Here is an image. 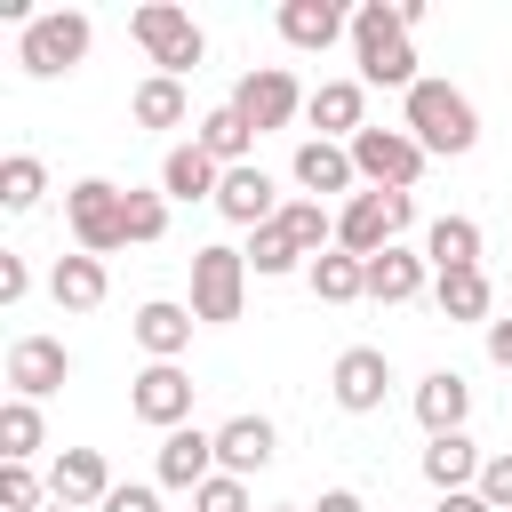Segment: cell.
I'll list each match as a JSON object with an SVG mask.
<instances>
[{
  "mask_svg": "<svg viewBox=\"0 0 512 512\" xmlns=\"http://www.w3.org/2000/svg\"><path fill=\"white\" fill-rule=\"evenodd\" d=\"M352 56H360V88H416V48H408V16L400 0H360L352 8Z\"/></svg>",
  "mask_w": 512,
  "mask_h": 512,
  "instance_id": "cell-1",
  "label": "cell"
},
{
  "mask_svg": "<svg viewBox=\"0 0 512 512\" xmlns=\"http://www.w3.org/2000/svg\"><path fill=\"white\" fill-rule=\"evenodd\" d=\"M400 128H408L432 160H464V152L480 144V112H472V96L448 88V80H416L408 104H400Z\"/></svg>",
  "mask_w": 512,
  "mask_h": 512,
  "instance_id": "cell-2",
  "label": "cell"
},
{
  "mask_svg": "<svg viewBox=\"0 0 512 512\" xmlns=\"http://www.w3.org/2000/svg\"><path fill=\"white\" fill-rule=\"evenodd\" d=\"M88 40H96V24H88L80 8H48V16H32V24H24L16 64H24L32 80H64V72H80V64H88Z\"/></svg>",
  "mask_w": 512,
  "mask_h": 512,
  "instance_id": "cell-3",
  "label": "cell"
},
{
  "mask_svg": "<svg viewBox=\"0 0 512 512\" xmlns=\"http://www.w3.org/2000/svg\"><path fill=\"white\" fill-rule=\"evenodd\" d=\"M128 32L144 40V56L168 72V80H184V72H200V56H208V32L176 8V0H144L136 16H128Z\"/></svg>",
  "mask_w": 512,
  "mask_h": 512,
  "instance_id": "cell-4",
  "label": "cell"
},
{
  "mask_svg": "<svg viewBox=\"0 0 512 512\" xmlns=\"http://www.w3.org/2000/svg\"><path fill=\"white\" fill-rule=\"evenodd\" d=\"M64 224H72L80 256H112V248H128V192L104 176H80L64 192Z\"/></svg>",
  "mask_w": 512,
  "mask_h": 512,
  "instance_id": "cell-5",
  "label": "cell"
},
{
  "mask_svg": "<svg viewBox=\"0 0 512 512\" xmlns=\"http://www.w3.org/2000/svg\"><path fill=\"white\" fill-rule=\"evenodd\" d=\"M408 216H416V200H408V192H352V200H344V216H336V248L368 264V256H384V248H400Z\"/></svg>",
  "mask_w": 512,
  "mask_h": 512,
  "instance_id": "cell-6",
  "label": "cell"
},
{
  "mask_svg": "<svg viewBox=\"0 0 512 512\" xmlns=\"http://www.w3.org/2000/svg\"><path fill=\"white\" fill-rule=\"evenodd\" d=\"M240 304H248V248H224V240L192 248V320L224 328L240 320Z\"/></svg>",
  "mask_w": 512,
  "mask_h": 512,
  "instance_id": "cell-7",
  "label": "cell"
},
{
  "mask_svg": "<svg viewBox=\"0 0 512 512\" xmlns=\"http://www.w3.org/2000/svg\"><path fill=\"white\" fill-rule=\"evenodd\" d=\"M424 144L408 136V128H360L352 136V168H360V184L368 192H408L416 176H424Z\"/></svg>",
  "mask_w": 512,
  "mask_h": 512,
  "instance_id": "cell-8",
  "label": "cell"
},
{
  "mask_svg": "<svg viewBox=\"0 0 512 512\" xmlns=\"http://www.w3.org/2000/svg\"><path fill=\"white\" fill-rule=\"evenodd\" d=\"M312 96L296 88V72L288 64H256V72H240V88H232V112L256 128V136H272V128H288L296 112H304Z\"/></svg>",
  "mask_w": 512,
  "mask_h": 512,
  "instance_id": "cell-9",
  "label": "cell"
},
{
  "mask_svg": "<svg viewBox=\"0 0 512 512\" xmlns=\"http://www.w3.org/2000/svg\"><path fill=\"white\" fill-rule=\"evenodd\" d=\"M328 392H336V408H344V416H376V408H384V392H392V360H384L376 344H352V352H336Z\"/></svg>",
  "mask_w": 512,
  "mask_h": 512,
  "instance_id": "cell-10",
  "label": "cell"
},
{
  "mask_svg": "<svg viewBox=\"0 0 512 512\" xmlns=\"http://www.w3.org/2000/svg\"><path fill=\"white\" fill-rule=\"evenodd\" d=\"M192 392H200V384H192V376H184L176 360H152V368H144V376L128 384V408H136L144 424L176 432V424H192Z\"/></svg>",
  "mask_w": 512,
  "mask_h": 512,
  "instance_id": "cell-11",
  "label": "cell"
},
{
  "mask_svg": "<svg viewBox=\"0 0 512 512\" xmlns=\"http://www.w3.org/2000/svg\"><path fill=\"white\" fill-rule=\"evenodd\" d=\"M64 376H72L64 336H16V344H8V384H16V400H48V392H64Z\"/></svg>",
  "mask_w": 512,
  "mask_h": 512,
  "instance_id": "cell-12",
  "label": "cell"
},
{
  "mask_svg": "<svg viewBox=\"0 0 512 512\" xmlns=\"http://www.w3.org/2000/svg\"><path fill=\"white\" fill-rule=\"evenodd\" d=\"M200 480H216V432L200 424L160 432V488H200Z\"/></svg>",
  "mask_w": 512,
  "mask_h": 512,
  "instance_id": "cell-13",
  "label": "cell"
},
{
  "mask_svg": "<svg viewBox=\"0 0 512 512\" xmlns=\"http://www.w3.org/2000/svg\"><path fill=\"white\" fill-rule=\"evenodd\" d=\"M120 480H112V464L96 456V448H56V464H48V496L56 504H104Z\"/></svg>",
  "mask_w": 512,
  "mask_h": 512,
  "instance_id": "cell-14",
  "label": "cell"
},
{
  "mask_svg": "<svg viewBox=\"0 0 512 512\" xmlns=\"http://www.w3.org/2000/svg\"><path fill=\"white\" fill-rule=\"evenodd\" d=\"M304 120H312L328 144H336V136L352 144V136L368 128V88H360V80H320V88H312V104H304Z\"/></svg>",
  "mask_w": 512,
  "mask_h": 512,
  "instance_id": "cell-15",
  "label": "cell"
},
{
  "mask_svg": "<svg viewBox=\"0 0 512 512\" xmlns=\"http://www.w3.org/2000/svg\"><path fill=\"white\" fill-rule=\"evenodd\" d=\"M464 416H472V384H464L456 368H432V376L416 384V424H424L432 440H448V432H464Z\"/></svg>",
  "mask_w": 512,
  "mask_h": 512,
  "instance_id": "cell-16",
  "label": "cell"
},
{
  "mask_svg": "<svg viewBox=\"0 0 512 512\" xmlns=\"http://www.w3.org/2000/svg\"><path fill=\"white\" fill-rule=\"evenodd\" d=\"M296 184H304L312 200H328V192H352V184H360V168H352V144L304 136V144H296Z\"/></svg>",
  "mask_w": 512,
  "mask_h": 512,
  "instance_id": "cell-17",
  "label": "cell"
},
{
  "mask_svg": "<svg viewBox=\"0 0 512 512\" xmlns=\"http://www.w3.org/2000/svg\"><path fill=\"white\" fill-rule=\"evenodd\" d=\"M216 216L224 224H272L280 216V200H272V176L264 168H224V184H216Z\"/></svg>",
  "mask_w": 512,
  "mask_h": 512,
  "instance_id": "cell-18",
  "label": "cell"
},
{
  "mask_svg": "<svg viewBox=\"0 0 512 512\" xmlns=\"http://www.w3.org/2000/svg\"><path fill=\"white\" fill-rule=\"evenodd\" d=\"M352 32V16L336 0H280V40L288 48H336Z\"/></svg>",
  "mask_w": 512,
  "mask_h": 512,
  "instance_id": "cell-19",
  "label": "cell"
},
{
  "mask_svg": "<svg viewBox=\"0 0 512 512\" xmlns=\"http://www.w3.org/2000/svg\"><path fill=\"white\" fill-rule=\"evenodd\" d=\"M136 344L152 352V360H184V344H192V304H168V296H152V304H136Z\"/></svg>",
  "mask_w": 512,
  "mask_h": 512,
  "instance_id": "cell-20",
  "label": "cell"
},
{
  "mask_svg": "<svg viewBox=\"0 0 512 512\" xmlns=\"http://www.w3.org/2000/svg\"><path fill=\"white\" fill-rule=\"evenodd\" d=\"M264 464H272V424H264V416H232V424H216V472L248 480V472H264Z\"/></svg>",
  "mask_w": 512,
  "mask_h": 512,
  "instance_id": "cell-21",
  "label": "cell"
},
{
  "mask_svg": "<svg viewBox=\"0 0 512 512\" xmlns=\"http://www.w3.org/2000/svg\"><path fill=\"white\" fill-rule=\"evenodd\" d=\"M424 264H432V280H440V272H480V224H472V216H432Z\"/></svg>",
  "mask_w": 512,
  "mask_h": 512,
  "instance_id": "cell-22",
  "label": "cell"
},
{
  "mask_svg": "<svg viewBox=\"0 0 512 512\" xmlns=\"http://www.w3.org/2000/svg\"><path fill=\"white\" fill-rule=\"evenodd\" d=\"M424 280H432L424 248H384V256H368V296H376V304H408V296H424Z\"/></svg>",
  "mask_w": 512,
  "mask_h": 512,
  "instance_id": "cell-23",
  "label": "cell"
},
{
  "mask_svg": "<svg viewBox=\"0 0 512 512\" xmlns=\"http://www.w3.org/2000/svg\"><path fill=\"white\" fill-rule=\"evenodd\" d=\"M480 464H488V456H480L464 432H448V440H432V448H424V480H432L440 496H464V488H480Z\"/></svg>",
  "mask_w": 512,
  "mask_h": 512,
  "instance_id": "cell-24",
  "label": "cell"
},
{
  "mask_svg": "<svg viewBox=\"0 0 512 512\" xmlns=\"http://www.w3.org/2000/svg\"><path fill=\"white\" fill-rule=\"evenodd\" d=\"M216 184H224V168H216L200 144H176V152L160 160V192H168V200H216Z\"/></svg>",
  "mask_w": 512,
  "mask_h": 512,
  "instance_id": "cell-25",
  "label": "cell"
},
{
  "mask_svg": "<svg viewBox=\"0 0 512 512\" xmlns=\"http://www.w3.org/2000/svg\"><path fill=\"white\" fill-rule=\"evenodd\" d=\"M48 296L64 312H96L104 304V256H56L48 264Z\"/></svg>",
  "mask_w": 512,
  "mask_h": 512,
  "instance_id": "cell-26",
  "label": "cell"
},
{
  "mask_svg": "<svg viewBox=\"0 0 512 512\" xmlns=\"http://www.w3.org/2000/svg\"><path fill=\"white\" fill-rule=\"evenodd\" d=\"M216 168H248V144H256V128L232 112V104H216V112H200V136H192Z\"/></svg>",
  "mask_w": 512,
  "mask_h": 512,
  "instance_id": "cell-27",
  "label": "cell"
},
{
  "mask_svg": "<svg viewBox=\"0 0 512 512\" xmlns=\"http://www.w3.org/2000/svg\"><path fill=\"white\" fill-rule=\"evenodd\" d=\"M304 280H312V296H320V304H360V296H368V264H360V256H344V248L312 256V264H304Z\"/></svg>",
  "mask_w": 512,
  "mask_h": 512,
  "instance_id": "cell-28",
  "label": "cell"
},
{
  "mask_svg": "<svg viewBox=\"0 0 512 512\" xmlns=\"http://www.w3.org/2000/svg\"><path fill=\"white\" fill-rule=\"evenodd\" d=\"M128 112H136V128H184V120H192V104H184V80H168V72L136 80Z\"/></svg>",
  "mask_w": 512,
  "mask_h": 512,
  "instance_id": "cell-29",
  "label": "cell"
},
{
  "mask_svg": "<svg viewBox=\"0 0 512 512\" xmlns=\"http://www.w3.org/2000/svg\"><path fill=\"white\" fill-rule=\"evenodd\" d=\"M432 296H440V320H480V328H488V304H496L488 272H440Z\"/></svg>",
  "mask_w": 512,
  "mask_h": 512,
  "instance_id": "cell-30",
  "label": "cell"
},
{
  "mask_svg": "<svg viewBox=\"0 0 512 512\" xmlns=\"http://www.w3.org/2000/svg\"><path fill=\"white\" fill-rule=\"evenodd\" d=\"M40 192H48V168H40L32 152H8V160H0V208H8V216H32Z\"/></svg>",
  "mask_w": 512,
  "mask_h": 512,
  "instance_id": "cell-31",
  "label": "cell"
},
{
  "mask_svg": "<svg viewBox=\"0 0 512 512\" xmlns=\"http://www.w3.org/2000/svg\"><path fill=\"white\" fill-rule=\"evenodd\" d=\"M280 232H288L304 256H328V248H336V216H328L320 200H280Z\"/></svg>",
  "mask_w": 512,
  "mask_h": 512,
  "instance_id": "cell-32",
  "label": "cell"
},
{
  "mask_svg": "<svg viewBox=\"0 0 512 512\" xmlns=\"http://www.w3.org/2000/svg\"><path fill=\"white\" fill-rule=\"evenodd\" d=\"M40 400H8L0 408V464H32L40 456Z\"/></svg>",
  "mask_w": 512,
  "mask_h": 512,
  "instance_id": "cell-33",
  "label": "cell"
},
{
  "mask_svg": "<svg viewBox=\"0 0 512 512\" xmlns=\"http://www.w3.org/2000/svg\"><path fill=\"white\" fill-rule=\"evenodd\" d=\"M296 264H312V256H304V248H296V240L280 232V216L248 232V272H264V280H280V272H296Z\"/></svg>",
  "mask_w": 512,
  "mask_h": 512,
  "instance_id": "cell-34",
  "label": "cell"
},
{
  "mask_svg": "<svg viewBox=\"0 0 512 512\" xmlns=\"http://www.w3.org/2000/svg\"><path fill=\"white\" fill-rule=\"evenodd\" d=\"M168 232V192H128V248H152Z\"/></svg>",
  "mask_w": 512,
  "mask_h": 512,
  "instance_id": "cell-35",
  "label": "cell"
},
{
  "mask_svg": "<svg viewBox=\"0 0 512 512\" xmlns=\"http://www.w3.org/2000/svg\"><path fill=\"white\" fill-rule=\"evenodd\" d=\"M40 504H48L40 472L32 464H0V512H40Z\"/></svg>",
  "mask_w": 512,
  "mask_h": 512,
  "instance_id": "cell-36",
  "label": "cell"
},
{
  "mask_svg": "<svg viewBox=\"0 0 512 512\" xmlns=\"http://www.w3.org/2000/svg\"><path fill=\"white\" fill-rule=\"evenodd\" d=\"M192 504H200V512H248V480L216 472V480H200V488H192Z\"/></svg>",
  "mask_w": 512,
  "mask_h": 512,
  "instance_id": "cell-37",
  "label": "cell"
},
{
  "mask_svg": "<svg viewBox=\"0 0 512 512\" xmlns=\"http://www.w3.org/2000/svg\"><path fill=\"white\" fill-rule=\"evenodd\" d=\"M480 496H488L496 512H512V456H488V464H480Z\"/></svg>",
  "mask_w": 512,
  "mask_h": 512,
  "instance_id": "cell-38",
  "label": "cell"
},
{
  "mask_svg": "<svg viewBox=\"0 0 512 512\" xmlns=\"http://www.w3.org/2000/svg\"><path fill=\"white\" fill-rule=\"evenodd\" d=\"M24 288H32L24 256H0V304H24Z\"/></svg>",
  "mask_w": 512,
  "mask_h": 512,
  "instance_id": "cell-39",
  "label": "cell"
},
{
  "mask_svg": "<svg viewBox=\"0 0 512 512\" xmlns=\"http://www.w3.org/2000/svg\"><path fill=\"white\" fill-rule=\"evenodd\" d=\"M96 512H160V496H152V488H112Z\"/></svg>",
  "mask_w": 512,
  "mask_h": 512,
  "instance_id": "cell-40",
  "label": "cell"
},
{
  "mask_svg": "<svg viewBox=\"0 0 512 512\" xmlns=\"http://www.w3.org/2000/svg\"><path fill=\"white\" fill-rule=\"evenodd\" d=\"M488 360L512 368V320H488Z\"/></svg>",
  "mask_w": 512,
  "mask_h": 512,
  "instance_id": "cell-41",
  "label": "cell"
},
{
  "mask_svg": "<svg viewBox=\"0 0 512 512\" xmlns=\"http://www.w3.org/2000/svg\"><path fill=\"white\" fill-rule=\"evenodd\" d=\"M304 512H368V504H360V488H328V496L304 504Z\"/></svg>",
  "mask_w": 512,
  "mask_h": 512,
  "instance_id": "cell-42",
  "label": "cell"
},
{
  "mask_svg": "<svg viewBox=\"0 0 512 512\" xmlns=\"http://www.w3.org/2000/svg\"><path fill=\"white\" fill-rule=\"evenodd\" d=\"M440 512H496V504H488L480 488H464V496H440Z\"/></svg>",
  "mask_w": 512,
  "mask_h": 512,
  "instance_id": "cell-43",
  "label": "cell"
},
{
  "mask_svg": "<svg viewBox=\"0 0 512 512\" xmlns=\"http://www.w3.org/2000/svg\"><path fill=\"white\" fill-rule=\"evenodd\" d=\"M40 512H80V504H56V496H48V504H40Z\"/></svg>",
  "mask_w": 512,
  "mask_h": 512,
  "instance_id": "cell-44",
  "label": "cell"
},
{
  "mask_svg": "<svg viewBox=\"0 0 512 512\" xmlns=\"http://www.w3.org/2000/svg\"><path fill=\"white\" fill-rule=\"evenodd\" d=\"M272 512H304V504H272Z\"/></svg>",
  "mask_w": 512,
  "mask_h": 512,
  "instance_id": "cell-45",
  "label": "cell"
}]
</instances>
